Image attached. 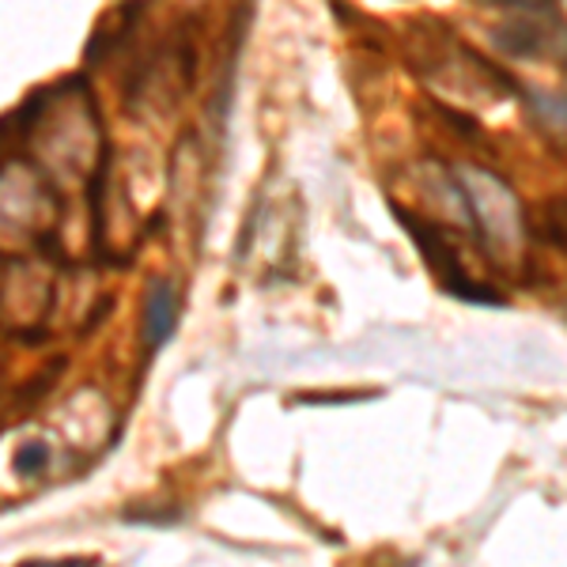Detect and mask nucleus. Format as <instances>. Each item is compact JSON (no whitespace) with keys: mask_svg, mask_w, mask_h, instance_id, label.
Returning a JSON list of instances; mask_svg holds the SVG:
<instances>
[{"mask_svg":"<svg viewBox=\"0 0 567 567\" xmlns=\"http://www.w3.org/2000/svg\"><path fill=\"white\" fill-rule=\"evenodd\" d=\"M446 189L458 197L465 224L477 235V246L488 254L492 265H499V250H515L526 239L529 227L523 219V208L515 205V194L499 175L481 167H451L446 171Z\"/></svg>","mask_w":567,"mask_h":567,"instance_id":"1","label":"nucleus"},{"mask_svg":"<svg viewBox=\"0 0 567 567\" xmlns=\"http://www.w3.org/2000/svg\"><path fill=\"white\" fill-rule=\"evenodd\" d=\"M390 213L405 224L409 239L420 246L427 269L435 272L439 288H443L446 296L465 299V303H477V307H503V303H507V296H499L488 280H477L470 269H465L462 258H458V246L451 243V235H446L443 227L432 224L427 216L409 213L405 205H390Z\"/></svg>","mask_w":567,"mask_h":567,"instance_id":"2","label":"nucleus"},{"mask_svg":"<svg viewBox=\"0 0 567 567\" xmlns=\"http://www.w3.org/2000/svg\"><path fill=\"white\" fill-rule=\"evenodd\" d=\"M178 315H182L178 291L171 288V284H155L148 296V322H144V341H148V349H163V344L175 337Z\"/></svg>","mask_w":567,"mask_h":567,"instance_id":"3","label":"nucleus"},{"mask_svg":"<svg viewBox=\"0 0 567 567\" xmlns=\"http://www.w3.org/2000/svg\"><path fill=\"white\" fill-rule=\"evenodd\" d=\"M545 239L567 254V197L548 200L545 208Z\"/></svg>","mask_w":567,"mask_h":567,"instance_id":"4","label":"nucleus"},{"mask_svg":"<svg viewBox=\"0 0 567 567\" xmlns=\"http://www.w3.org/2000/svg\"><path fill=\"white\" fill-rule=\"evenodd\" d=\"M484 8H511V12H526V16H556L560 0H473Z\"/></svg>","mask_w":567,"mask_h":567,"instance_id":"5","label":"nucleus"},{"mask_svg":"<svg viewBox=\"0 0 567 567\" xmlns=\"http://www.w3.org/2000/svg\"><path fill=\"white\" fill-rule=\"evenodd\" d=\"M16 473H42L45 465H50V446L45 443H31V446H23V451H16Z\"/></svg>","mask_w":567,"mask_h":567,"instance_id":"6","label":"nucleus"},{"mask_svg":"<svg viewBox=\"0 0 567 567\" xmlns=\"http://www.w3.org/2000/svg\"><path fill=\"white\" fill-rule=\"evenodd\" d=\"M526 99L534 103L548 122H560L567 125V95H537V91H526Z\"/></svg>","mask_w":567,"mask_h":567,"instance_id":"7","label":"nucleus"}]
</instances>
